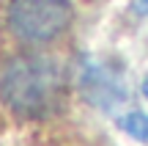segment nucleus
Listing matches in <instances>:
<instances>
[{
    "instance_id": "obj_1",
    "label": "nucleus",
    "mask_w": 148,
    "mask_h": 146,
    "mask_svg": "<svg viewBox=\"0 0 148 146\" xmlns=\"http://www.w3.org/2000/svg\"><path fill=\"white\" fill-rule=\"evenodd\" d=\"M63 77L47 58H16L0 72V102L19 119H38L58 105Z\"/></svg>"
},
{
    "instance_id": "obj_2",
    "label": "nucleus",
    "mask_w": 148,
    "mask_h": 146,
    "mask_svg": "<svg viewBox=\"0 0 148 146\" xmlns=\"http://www.w3.org/2000/svg\"><path fill=\"white\" fill-rule=\"evenodd\" d=\"M71 22V0H11L8 28L27 44L58 39Z\"/></svg>"
},
{
    "instance_id": "obj_3",
    "label": "nucleus",
    "mask_w": 148,
    "mask_h": 146,
    "mask_svg": "<svg viewBox=\"0 0 148 146\" xmlns=\"http://www.w3.org/2000/svg\"><path fill=\"white\" fill-rule=\"evenodd\" d=\"M121 127L137 141H148V113H129L121 121Z\"/></svg>"
},
{
    "instance_id": "obj_4",
    "label": "nucleus",
    "mask_w": 148,
    "mask_h": 146,
    "mask_svg": "<svg viewBox=\"0 0 148 146\" xmlns=\"http://www.w3.org/2000/svg\"><path fill=\"white\" fill-rule=\"evenodd\" d=\"M134 8H137L140 14H148V0H134Z\"/></svg>"
},
{
    "instance_id": "obj_5",
    "label": "nucleus",
    "mask_w": 148,
    "mask_h": 146,
    "mask_svg": "<svg viewBox=\"0 0 148 146\" xmlns=\"http://www.w3.org/2000/svg\"><path fill=\"white\" fill-rule=\"evenodd\" d=\"M143 91H145V97H148V77H145V83H143Z\"/></svg>"
}]
</instances>
